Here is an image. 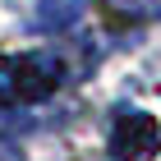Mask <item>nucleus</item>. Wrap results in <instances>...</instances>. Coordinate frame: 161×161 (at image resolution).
Listing matches in <instances>:
<instances>
[{
  "label": "nucleus",
  "mask_w": 161,
  "mask_h": 161,
  "mask_svg": "<svg viewBox=\"0 0 161 161\" xmlns=\"http://www.w3.org/2000/svg\"><path fill=\"white\" fill-rule=\"evenodd\" d=\"M60 87L55 60L42 55H0V106H32Z\"/></svg>",
  "instance_id": "nucleus-1"
},
{
  "label": "nucleus",
  "mask_w": 161,
  "mask_h": 161,
  "mask_svg": "<svg viewBox=\"0 0 161 161\" xmlns=\"http://www.w3.org/2000/svg\"><path fill=\"white\" fill-rule=\"evenodd\" d=\"M111 152H115V161H152L161 152V124H157V115L120 111L115 115V129H111Z\"/></svg>",
  "instance_id": "nucleus-2"
},
{
  "label": "nucleus",
  "mask_w": 161,
  "mask_h": 161,
  "mask_svg": "<svg viewBox=\"0 0 161 161\" xmlns=\"http://www.w3.org/2000/svg\"><path fill=\"white\" fill-rule=\"evenodd\" d=\"M83 5H87V0H37V28H46V32H64V28L78 23Z\"/></svg>",
  "instance_id": "nucleus-3"
},
{
  "label": "nucleus",
  "mask_w": 161,
  "mask_h": 161,
  "mask_svg": "<svg viewBox=\"0 0 161 161\" xmlns=\"http://www.w3.org/2000/svg\"><path fill=\"white\" fill-rule=\"evenodd\" d=\"M0 161H23V152L14 147V143H0Z\"/></svg>",
  "instance_id": "nucleus-4"
}]
</instances>
